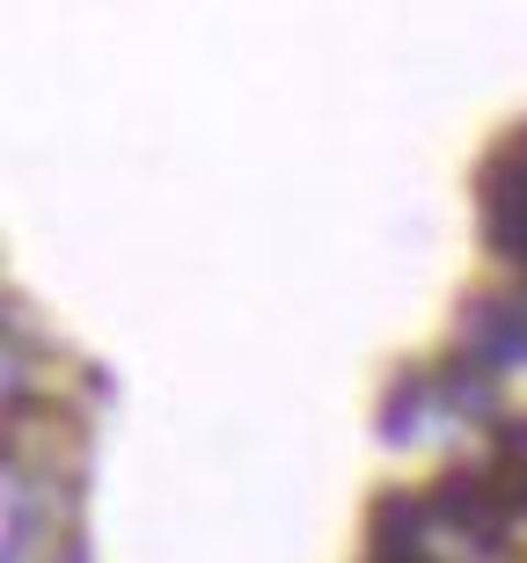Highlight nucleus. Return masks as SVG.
I'll list each match as a JSON object with an SVG mask.
<instances>
[{
  "mask_svg": "<svg viewBox=\"0 0 527 563\" xmlns=\"http://www.w3.org/2000/svg\"><path fill=\"white\" fill-rule=\"evenodd\" d=\"M491 234H498V250L527 264V132L506 140L491 162Z\"/></svg>",
  "mask_w": 527,
  "mask_h": 563,
  "instance_id": "1",
  "label": "nucleus"
}]
</instances>
